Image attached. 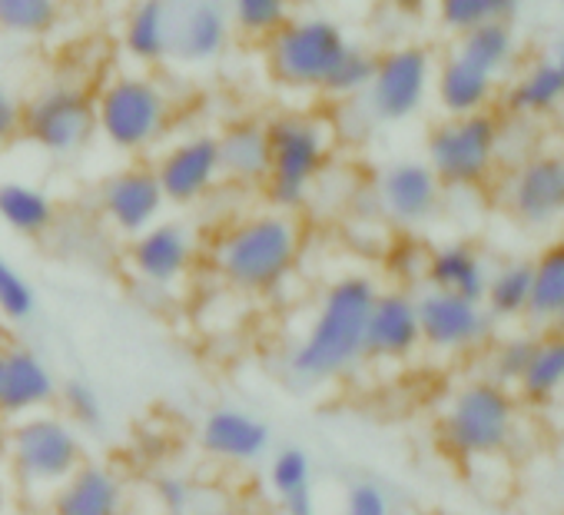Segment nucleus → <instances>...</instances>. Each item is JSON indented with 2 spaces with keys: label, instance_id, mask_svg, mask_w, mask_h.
<instances>
[{
  "label": "nucleus",
  "instance_id": "1",
  "mask_svg": "<svg viewBox=\"0 0 564 515\" xmlns=\"http://www.w3.org/2000/svg\"><path fill=\"white\" fill-rule=\"evenodd\" d=\"M306 233L296 213L256 210L229 226L209 246L216 277L242 297H269L286 283L303 260Z\"/></svg>",
  "mask_w": 564,
  "mask_h": 515
},
{
  "label": "nucleus",
  "instance_id": "2",
  "mask_svg": "<svg viewBox=\"0 0 564 515\" xmlns=\"http://www.w3.org/2000/svg\"><path fill=\"white\" fill-rule=\"evenodd\" d=\"M376 293L379 283L369 273H346L323 290L306 333L290 353V373L300 383L343 379L366 360V323Z\"/></svg>",
  "mask_w": 564,
  "mask_h": 515
},
{
  "label": "nucleus",
  "instance_id": "3",
  "mask_svg": "<svg viewBox=\"0 0 564 515\" xmlns=\"http://www.w3.org/2000/svg\"><path fill=\"white\" fill-rule=\"evenodd\" d=\"M269 140V173L262 196L272 210L300 213L310 206V196L323 173L333 163V130L326 120L306 110H279L265 117Z\"/></svg>",
  "mask_w": 564,
  "mask_h": 515
},
{
  "label": "nucleus",
  "instance_id": "4",
  "mask_svg": "<svg viewBox=\"0 0 564 515\" xmlns=\"http://www.w3.org/2000/svg\"><path fill=\"white\" fill-rule=\"evenodd\" d=\"M94 104H97V137L113 153L133 160L160 147L176 114L170 90L143 71H123L107 77L94 94Z\"/></svg>",
  "mask_w": 564,
  "mask_h": 515
},
{
  "label": "nucleus",
  "instance_id": "5",
  "mask_svg": "<svg viewBox=\"0 0 564 515\" xmlns=\"http://www.w3.org/2000/svg\"><path fill=\"white\" fill-rule=\"evenodd\" d=\"M518 432V396L495 379L458 386L438 419V446L462 462L498 459Z\"/></svg>",
  "mask_w": 564,
  "mask_h": 515
},
{
  "label": "nucleus",
  "instance_id": "6",
  "mask_svg": "<svg viewBox=\"0 0 564 515\" xmlns=\"http://www.w3.org/2000/svg\"><path fill=\"white\" fill-rule=\"evenodd\" d=\"M352 47L349 31L326 14L290 18L269 41H262L265 77L290 94H323V84Z\"/></svg>",
  "mask_w": 564,
  "mask_h": 515
},
{
  "label": "nucleus",
  "instance_id": "7",
  "mask_svg": "<svg viewBox=\"0 0 564 515\" xmlns=\"http://www.w3.org/2000/svg\"><path fill=\"white\" fill-rule=\"evenodd\" d=\"M87 462L80 429L54 409L24 416L8 426V465L11 475L34 495H51Z\"/></svg>",
  "mask_w": 564,
  "mask_h": 515
},
{
  "label": "nucleus",
  "instance_id": "8",
  "mask_svg": "<svg viewBox=\"0 0 564 515\" xmlns=\"http://www.w3.org/2000/svg\"><path fill=\"white\" fill-rule=\"evenodd\" d=\"M501 147L505 127L491 110L445 117L425 137V163L432 167L442 186L478 190L495 176L501 163Z\"/></svg>",
  "mask_w": 564,
  "mask_h": 515
},
{
  "label": "nucleus",
  "instance_id": "9",
  "mask_svg": "<svg viewBox=\"0 0 564 515\" xmlns=\"http://www.w3.org/2000/svg\"><path fill=\"white\" fill-rule=\"evenodd\" d=\"M21 137L47 157H77L97 140L94 90L77 81H51L21 104Z\"/></svg>",
  "mask_w": 564,
  "mask_h": 515
},
{
  "label": "nucleus",
  "instance_id": "10",
  "mask_svg": "<svg viewBox=\"0 0 564 515\" xmlns=\"http://www.w3.org/2000/svg\"><path fill=\"white\" fill-rule=\"evenodd\" d=\"M432 84L435 54L422 44H395L376 54V74L362 100L379 124H405L425 110Z\"/></svg>",
  "mask_w": 564,
  "mask_h": 515
},
{
  "label": "nucleus",
  "instance_id": "11",
  "mask_svg": "<svg viewBox=\"0 0 564 515\" xmlns=\"http://www.w3.org/2000/svg\"><path fill=\"white\" fill-rule=\"evenodd\" d=\"M153 173L166 196V206L189 210L203 203L223 183L219 137L213 130H193L153 157Z\"/></svg>",
  "mask_w": 564,
  "mask_h": 515
},
{
  "label": "nucleus",
  "instance_id": "12",
  "mask_svg": "<svg viewBox=\"0 0 564 515\" xmlns=\"http://www.w3.org/2000/svg\"><path fill=\"white\" fill-rule=\"evenodd\" d=\"M199 260V239L183 219H160L127 246V267L130 273L153 287V290H173L180 287Z\"/></svg>",
  "mask_w": 564,
  "mask_h": 515
},
{
  "label": "nucleus",
  "instance_id": "13",
  "mask_svg": "<svg viewBox=\"0 0 564 515\" xmlns=\"http://www.w3.org/2000/svg\"><path fill=\"white\" fill-rule=\"evenodd\" d=\"M419 303V326H422V350L458 356L485 346L491 340L495 320L478 300H465L455 293L422 290Z\"/></svg>",
  "mask_w": 564,
  "mask_h": 515
},
{
  "label": "nucleus",
  "instance_id": "14",
  "mask_svg": "<svg viewBox=\"0 0 564 515\" xmlns=\"http://www.w3.org/2000/svg\"><path fill=\"white\" fill-rule=\"evenodd\" d=\"M236 31L226 0H170V61L209 67L226 57Z\"/></svg>",
  "mask_w": 564,
  "mask_h": 515
},
{
  "label": "nucleus",
  "instance_id": "15",
  "mask_svg": "<svg viewBox=\"0 0 564 515\" xmlns=\"http://www.w3.org/2000/svg\"><path fill=\"white\" fill-rule=\"evenodd\" d=\"M100 216L110 223L113 233L133 239L166 213V196L160 190V180L153 173V163L133 160L100 180L97 190Z\"/></svg>",
  "mask_w": 564,
  "mask_h": 515
},
{
  "label": "nucleus",
  "instance_id": "16",
  "mask_svg": "<svg viewBox=\"0 0 564 515\" xmlns=\"http://www.w3.org/2000/svg\"><path fill=\"white\" fill-rule=\"evenodd\" d=\"M505 203L511 216L531 229H544L564 219V153L538 150L514 163L505 183Z\"/></svg>",
  "mask_w": 564,
  "mask_h": 515
},
{
  "label": "nucleus",
  "instance_id": "17",
  "mask_svg": "<svg viewBox=\"0 0 564 515\" xmlns=\"http://www.w3.org/2000/svg\"><path fill=\"white\" fill-rule=\"evenodd\" d=\"M442 183L425 160L405 157L382 167L376 180V203L399 229H419L442 210Z\"/></svg>",
  "mask_w": 564,
  "mask_h": 515
},
{
  "label": "nucleus",
  "instance_id": "18",
  "mask_svg": "<svg viewBox=\"0 0 564 515\" xmlns=\"http://www.w3.org/2000/svg\"><path fill=\"white\" fill-rule=\"evenodd\" d=\"M422 350L419 303L409 287H389L376 293L366 323V360L372 363H409Z\"/></svg>",
  "mask_w": 564,
  "mask_h": 515
},
{
  "label": "nucleus",
  "instance_id": "19",
  "mask_svg": "<svg viewBox=\"0 0 564 515\" xmlns=\"http://www.w3.org/2000/svg\"><path fill=\"white\" fill-rule=\"evenodd\" d=\"M57 376L47 360L31 346H4V379H0V419L18 422L24 416L54 409Z\"/></svg>",
  "mask_w": 564,
  "mask_h": 515
},
{
  "label": "nucleus",
  "instance_id": "20",
  "mask_svg": "<svg viewBox=\"0 0 564 515\" xmlns=\"http://www.w3.org/2000/svg\"><path fill=\"white\" fill-rule=\"evenodd\" d=\"M199 446L206 455H213L216 462H229V465H249L259 462L269 446H272V429L265 419L236 409V406H219L209 409L199 422Z\"/></svg>",
  "mask_w": 564,
  "mask_h": 515
},
{
  "label": "nucleus",
  "instance_id": "21",
  "mask_svg": "<svg viewBox=\"0 0 564 515\" xmlns=\"http://www.w3.org/2000/svg\"><path fill=\"white\" fill-rule=\"evenodd\" d=\"M127 489L123 479L104 462H84L47 495V515H123Z\"/></svg>",
  "mask_w": 564,
  "mask_h": 515
},
{
  "label": "nucleus",
  "instance_id": "22",
  "mask_svg": "<svg viewBox=\"0 0 564 515\" xmlns=\"http://www.w3.org/2000/svg\"><path fill=\"white\" fill-rule=\"evenodd\" d=\"M488 277H491V267L481 256V249L468 239H452V243H438L429 249L422 283L425 290L455 293V297L481 303Z\"/></svg>",
  "mask_w": 564,
  "mask_h": 515
},
{
  "label": "nucleus",
  "instance_id": "23",
  "mask_svg": "<svg viewBox=\"0 0 564 515\" xmlns=\"http://www.w3.org/2000/svg\"><path fill=\"white\" fill-rule=\"evenodd\" d=\"M219 163L223 180L262 190L269 173V140H265V120L262 117H232L219 133Z\"/></svg>",
  "mask_w": 564,
  "mask_h": 515
},
{
  "label": "nucleus",
  "instance_id": "24",
  "mask_svg": "<svg viewBox=\"0 0 564 515\" xmlns=\"http://www.w3.org/2000/svg\"><path fill=\"white\" fill-rule=\"evenodd\" d=\"M432 94L445 117H468V114L491 110L498 97V81L452 51L442 64H435Z\"/></svg>",
  "mask_w": 564,
  "mask_h": 515
},
{
  "label": "nucleus",
  "instance_id": "25",
  "mask_svg": "<svg viewBox=\"0 0 564 515\" xmlns=\"http://www.w3.org/2000/svg\"><path fill=\"white\" fill-rule=\"evenodd\" d=\"M120 44L137 67H160L170 61V0H133L123 18Z\"/></svg>",
  "mask_w": 564,
  "mask_h": 515
},
{
  "label": "nucleus",
  "instance_id": "26",
  "mask_svg": "<svg viewBox=\"0 0 564 515\" xmlns=\"http://www.w3.org/2000/svg\"><path fill=\"white\" fill-rule=\"evenodd\" d=\"M501 104L511 117H547L564 107V74L544 54L528 64L501 94Z\"/></svg>",
  "mask_w": 564,
  "mask_h": 515
},
{
  "label": "nucleus",
  "instance_id": "27",
  "mask_svg": "<svg viewBox=\"0 0 564 515\" xmlns=\"http://www.w3.org/2000/svg\"><path fill=\"white\" fill-rule=\"evenodd\" d=\"M0 223L24 239H41L57 226V203L37 183L4 180L0 183Z\"/></svg>",
  "mask_w": 564,
  "mask_h": 515
},
{
  "label": "nucleus",
  "instance_id": "28",
  "mask_svg": "<svg viewBox=\"0 0 564 515\" xmlns=\"http://www.w3.org/2000/svg\"><path fill=\"white\" fill-rule=\"evenodd\" d=\"M518 396L521 403L538 406V409L564 396V333H557L554 326L538 336L534 356L518 383Z\"/></svg>",
  "mask_w": 564,
  "mask_h": 515
},
{
  "label": "nucleus",
  "instance_id": "29",
  "mask_svg": "<svg viewBox=\"0 0 564 515\" xmlns=\"http://www.w3.org/2000/svg\"><path fill=\"white\" fill-rule=\"evenodd\" d=\"M561 313H564V239L547 243L531 260L528 320L538 326H554Z\"/></svg>",
  "mask_w": 564,
  "mask_h": 515
},
{
  "label": "nucleus",
  "instance_id": "30",
  "mask_svg": "<svg viewBox=\"0 0 564 515\" xmlns=\"http://www.w3.org/2000/svg\"><path fill=\"white\" fill-rule=\"evenodd\" d=\"M481 303L491 320H524L531 307V260L498 264L488 277Z\"/></svg>",
  "mask_w": 564,
  "mask_h": 515
},
{
  "label": "nucleus",
  "instance_id": "31",
  "mask_svg": "<svg viewBox=\"0 0 564 515\" xmlns=\"http://www.w3.org/2000/svg\"><path fill=\"white\" fill-rule=\"evenodd\" d=\"M455 54L498 81L518 61V34L511 31V24H485L478 31L462 34Z\"/></svg>",
  "mask_w": 564,
  "mask_h": 515
},
{
  "label": "nucleus",
  "instance_id": "32",
  "mask_svg": "<svg viewBox=\"0 0 564 515\" xmlns=\"http://www.w3.org/2000/svg\"><path fill=\"white\" fill-rule=\"evenodd\" d=\"M438 24L462 37L468 31H478L485 24H511L521 0H432Z\"/></svg>",
  "mask_w": 564,
  "mask_h": 515
},
{
  "label": "nucleus",
  "instance_id": "33",
  "mask_svg": "<svg viewBox=\"0 0 564 515\" xmlns=\"http://www.w3.org/2000/svg\"><path fill=\"white\" fill-rule=\"evenodd\" d=\"M226 8L232 18V31L252 44L269 41L290 18H296L293 0H226Z\"/></svg>",
  "mask_w": 564,
  "mask_h": 515
},
{
  "label": "nucleus",
  "instance_id": "34",
  "mask_svg": "<svg viewBox=\"0 0 564 515\" xmlns=\"http://www.w3.org/2000/svg\"><path fill=\"white\" fill-rule=\"evenodd\" d=\"M61 21V0H0V31L11 37H44Z\"/></svg>",
  "mask_w": 564,
  "mask_h": 515
},
{
  "label": "nucleus",
  "instance_id": "35",
  "mask_svg": "<svg viewBox=\"0 0 564 515\" xmlns=\"http://www.w3.org/2000/svg\"><path fill=\"white\" fill-rule=\"evenodd\" d=\"M372 74H376V54L352 44L343 61L336 64V71L329 74V81L323 84V97L329 100H356L369 90L372 84Z\"/></svg>",
  "mask_w": 564,
  "mask_h": 515
},
{
  "label": "nucleus",
  "instance_id": "36",
  "mask_svg": "<svg viewBox=\"0 0 564 515\" xmlns=\"http://www.w3.org/2000/svg\"><path fill=\"white\" fill-rule=\"evenodd\" d=\"M269 489L282 502L290 495L310 492L313 485V455L303 446H286L279 449L269 462Z\"/></svg>",
  "mask_w": 564,
  "mask_h": 515
},
{
  "label": "nucleus",
  "instance_id": "37",
  "mask_svg": "<svg viewBox=\"0 0 564 515\" xmlns=\"http://www.w3.org/2000/svg\"><path fill=\"white\" fill-rule=\"evenodd\" d=\"M37 313L34 283L0 253V316L8 323H28Z\"/></svg>",
  "mask_w": 564,
  "mask_h": 515
},
{
  "label": "nucleus",
  "instance_id": "38",
  "mask_svg": "<svg viewBox=\"0 0 564 515\" xmlns=\"http://www.w3.org/2000/svg\"><path fill=\"white\" fill-rule=\"evenodd\" d=\"M534 343H538V336H531V333H514V336L501 340L491 353V366H488L491 376L488 379H495L508 389H518V383H521V376L534 356Z\"/></svg>",
  "mask_w": 564,
  "mask_h": 515
},
{
  "label": "nucleus",
  "instance_id": "39",
  "mask_svg": "<svg viewBox=\"0 0 564 515\" xmlns=\"http://www.w3.org/2000/svg\"><path fill=\"white\" fill-rule=\"evenodd\" d=\"M57 403H61V412L77 429H100V422H104V399H100V393L90 383H84V379L64 383L61 393H57Z\"/></svg>",
  "mask_w": 564,
  "mask_h": 515
},
{
  "label": "nucleus",
  "instance_id": "40",
  "mask_svg": "<svg viewBox=\"0 0 564 515\" xmlns=\"http://www.w3.org/2000/svg\"><path fill=\"white\" fill-rule=\"evenodd\" d=\"M339 515H392V498H389V492L379 482L362 479V482L349 485Z\"/></svg>",
  "mask_w": 564,
  "mask_h": 515
},
{
  "label": "nucleus",
  "instance_id": "41",
  "mask_svg": "<svg viewBox=\"0 0 564 515\" xmlns=\"http://www.w3.org/2000/svg\"><path fill=\"white\" fill-rule=\"evenodd\" d=\"M425 260L429 249L422 243H415L412 236H402L392 249H389V270L402 280V283H415L425 277Z\"/></svg>",
  "mask_w": 564,
  "mask_h": 515
},
{
  "label": "nucleus",
  "instance_id": "42",
  "mask_svg": "<svg viewBox=\"0 0 564 515\" xmlns=\"http://www.w3.org/2000/svg\"><path fill=\"white\" fill-rule=\"evenodd\" d=\"M153 495L166 515H189L193 508V485L183 475H160L153 482Z\"/></svg>",
  "mask_w": 564,
  "mask_h": 515
},
{
  "label": "nucleus",
  "instance_id": "43",
  "mask_svg": "<svg viewBox=\"0 0 564 515\" xmlns=\"http://www.w3.org/2000/svg\"><path fill=\"white\" fill-rule=\"evenodd\" d=\"M21 137V104L14 97L8 104H0V150L11 147V140Z\"/></svg>",
  "mask_w": 564,
  "mask_h": 515
},
{
  "label": "nucleus",
  "instance_id": "44",
  "mask_svg": "<svg viewBox=\"0 0 564 515\" xmlns=\"http://www.w3.org/2000/svg\"><path fill=\"white\" fill-rule=\"evenodd\" d=\"M282 515H319V505H316V489L310 492H300V495H290L279 502Z\"/></svg>",
  "mask_w": 564,
  "mask_h": 515
},
{
  "label": "nucleus",
  "instance_id": "45",
  "mask_svg": "<svg viewBox=\"0 0 564 515\" xmlns=\"http://www.w3.org/2000/svg\"><path fill=\"white\" fill-rule=\"evenodd\" d=\"M382 4H389L395 14H402V18H422L425 11H429V4L432 0H382Z\"/></svg>",
  "mask_w": 564,
  "mask_h": 515
},
{
  "label": "nucleus",
  "instance_id": "46",
  "mask_svg": "<svg viewBox=\"0 0 564 515\" xmlns=\"http://www.w3.org/2000/svg\"><path fill=\"white\" fill-rule=\"evenodd\" d=\"M547 57H551V61H554V64H557V71H561V74H564V37H561V41H554V44H551V51H547Z\"/></svg>",
  "mask_w": 564,
  "mask_h": 515
},
{
  "label": "nucleus",
  "instance_id": "47",
  "mask_svg": "<svg viewBox=\"0 0 564 515\" xmlns=\"http://www.w3.org/2000/svg\"><path fill=\"white\" fill-rule=\"evenodd\" d=\"M8 505H11V489H8V482L0 479V515L8 512Z\"/></svg>",
  "mask_w": 564,
  "mask_h": 515
},
{
  "label": "nucleus",
  "instance_id": "48",
  "mask_svg": "<svg viewBox=\"0 0 564 515\" xmlns=\"http://www.w3.org/2000/svg\"><path fill=\"white\" fill-rule=\"evenodd\" d=\"M0 462H8V426L0 419Z\"/></svg>",
  "mask_w": 564,
  "mask_h": 515
},
{
  "label": "nucleus",
  "instance_id": "49",
  "mask_svg": "<svg viewBox=\"0 0 564 515\" xmlns=\"http://www.w3.org/2000/svg\"><path fill=\"white\" fill-rule=\"evenodd\" d=\"M11 100V94H8V87L4 84H0V104H8Z\"/></svg>",
  "mask_w": 564,
  "mask_h": 515
},
{
  "label": "nucleus",
  "instance_id": "50",
  "mask_svg": "<svg viewBox=\"0 0 564 515\" xmlns=\"http://www.w3.org/2000/svg\"><path fill=\"white\" fill-rule=\"evenodd\" d=\"M0 379H4V343H0Z\"/></svg>",
  "mask_w": 564,
  "mask_h": 515
},
{
  "label": "nucleus",
  "instance_id": "51",
  "mask_svg": "<svg viewBox=\"0 0 564 515\" xmlns=\"http://www.w3.org/2000/svg\"><path fill=\"white\" fill-rule=\"evenodd\" d=\"M554 330H557V333H564V313H561V316L554 320Z\"/></svg>",
  "mask_w": 564,
  "mask_h": 515
}]
</instances>
